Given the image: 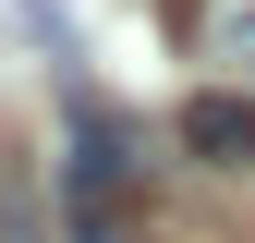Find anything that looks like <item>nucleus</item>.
I'll list each match as a JSON object with an SVG mask.
<instances>
[{
  "label": "nucleus",
  "instance_id": "1",
  "mask_svg": "<svg viewBox=\"0 0 255 243\" xmlns=\"http://www.w3.org/2000/svg\"><path fill=\"white\" fill-rule=\"evenodd\" d=\"M73 219H85V243H110V219H122V195H134V134H122V122L85 98L73 110Z\"/></svg>",
  "mask_w": 255,
  "mask_h": 243
},
{
  "label": "nucleus",
  "instance_id": "2",
  "mask_svg": "<svg viewBox=\"0 0 255 243\" xmlns=\"http://www.w3.org/2000/svg\"><path fill=\"white\" fill-rule=\"evenodd\" d=\"M182 146H195L207 170H243V158H255V110L231 98V85H207V98L182 110Z\"/></svg>",
  "mask_w": 255,
  "mask_h": 243
},
{
  "label": "nucleus",
  "instance_id": "3",
  "mask_svg": "<svg viewBox=\"0 0 255 243\" xmlns=\"http://www.w3.org/2000/svg\"><path fill=\"white\" fill-rule=\"evenodd\" d=\"M182 49L219 61V73H255V0H195L182 12Z\"/></svg>",
  "mask_w": 255,
  "mask_h": 243
}]
</instances>
